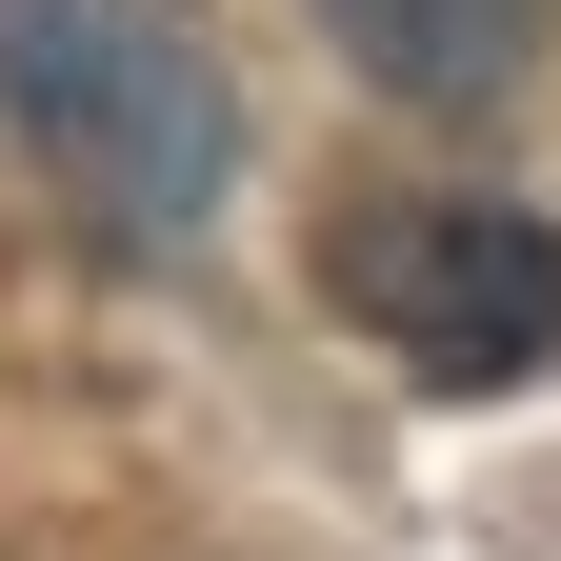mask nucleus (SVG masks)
Segmentation results:
<instances>
[{"label":"nucleus","mask_w":561,"mask_h":561,"mask_svg":"<svg viewBox=\"0 0 561 561\" xmlns=\"http://www.w3.org/2000/svg\"><path fill=\"white\" fill-rule=\"evenodd\" d=\"M0 121L101 241H181L241 181V101L181 41V0H0Z\"/></svg>","instance_id":"obj_1"},{"label":"nucleus","mask_w":561,"mask_h":561,"mask_svg":"<svg viewBox=\"0 0 561 561\" xmlns=\"http://www.w3.org/2000/svg\"><path fill=\"white\" fill-rule=\"evenodd\" d=\"M321 301L362 321L401 381L502 401V381L561 362V221H522V201H341Z\"/></svg>","instance_id":"obj_2"},{"label":"nucleus","mask_w":561,"mask_h":561,"mask_svg":"<svg viewBox=\"0 0 561 561\" xmlns=\"http://www.w3.org/2000/svg\"><path fill=\"white\" fill-rule=\"evenodd\" d=\"M321 41L362 60L381 101H421V121H481V101H522V81H541L561 0H321Z\"/></svg>","instance_id":"obj_3"}]
</instances>
